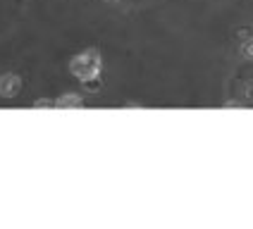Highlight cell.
<instances>
[{"instance_id": "1", "label": "cell", "mask_w": 253, "mask_h": 229, "mask_svg": "<svg viewBox=\"0 0 253 229\" xmlns=\"http://www.w3.org/2000/svg\"><path fill=\"white\" fill-rule=\"evenodd\" d=\"M70 72L77 76V79H82V81L96 79V76L100 74V57H98V53L86 50V53H82V55H77L70 62Z\"/></svg>"}, {"instance_id": "2", "label": "cell", "mask_w": 253, "mask_h": 229, "mask_svg": "<svg viewBox=\"0 0 253 229\" xmlns=\"http://www.w3.org/2000/svg\"><path fill=\"white\" fill-rule=\"evenodd\" d=\"M19 88H22V79H19L17 74H2V76H0V96H2V98L17 96Z\"/></svg>"}, {"instance_id": "3", "label": "cell", "mask_w": 253, "mask_h": 229, "mask_svg": "<svg viewBox=\"0 0 253 229\" xmlns=\"http://www.w3.org/2000/svg\"><path fill=\"white\" fill-rule=\"evenodd\" d=\"M57 105H60V108H67V105H77V108H79L82 100H79V96H62V98L57 100Z\"/></svg>"}, {"instance_id": "5", "label": "cell", "mask_w": 253, "mask_h": 229, "mask_svg": "<svg viewBox=\"0 0 253 229\" xmlns=\"http://www.w3.org/2000/svg\"><path fill=\"white\" fill-rule=\"evenodd\" d=\"M105 2H120V0H105Z\"/></svg>"}, {"instance_id": "4", "label": "cell", "mask_w": 253, "mask_h": 229, "mask_svg": "<svg viewBox=\"0 0 253 229\" xmlns=\"http://www.w3.org/2000/svg\"><path fill=\"white\" fill-rule=\"evenodd\" d=\"M241 55H244V57H253V38L244 41V45H241Z\"/></svg>"}]
</instances>
